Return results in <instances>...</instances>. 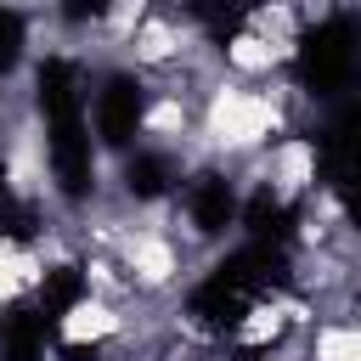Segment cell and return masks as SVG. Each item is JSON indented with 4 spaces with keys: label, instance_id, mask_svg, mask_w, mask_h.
<instances>
[{
    "label": "cell",
    "instance_id": "obj_1",
    "mask_svg": "<svg viewBox=\"0 0 361 361\" xmlns=\"http://www.w3.org/2000/svg\"><path fill=\"white\" fill-rule=\"evenodd\" d=\"M130 305V299H124ZM124 305L118 299H102V293H79L56 310V344L68 350H107L118 333H124Z\"/></svg>",
    "mask_w": 361,
    "mask_h": 361
},
{
    "label": "cell",
    "instance_id": "obj_2",
    "mask_svg": "<svg viewBox=\"0 0 361 361\" xmlns=\"http://www.w3.org/2000/svg\"><path fill=\"white\" fill-rule=\"evenodd\" d=\"M305 350H310V361H361V316H350V310L316 316L305 327Z\"/></svg>",
    "mask_w": 361,
    "mask_h": 361
}]
</instances>
